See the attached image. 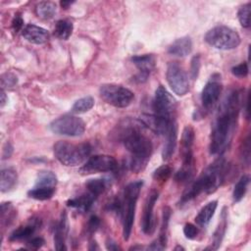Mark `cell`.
I'll use <instances>...</instances> for the list:
<instances>
[{
  "label": "cell",
  "instance_id": "6da1fadb",
  "mask_svg": "<svg viewBox=\"0 0 251 251\" xmlns=\"http://www.w3.org/2000/svg\"><path fill=\"white\" fill-rule=\"evenodd\" d=\"M243 105L241 92L230 91L222 102L214 122L210 137V153H223L229 144L236 126L238 113Z\"/></svg>",
  "mask_w": 251,
  "mask_h": 251
},
{
  "label": "cell",
  "instance_id": "7a4b0ae2",
  "mask_svg": "<svg viewBox=\"0 0 251 251\" xmlns=\"http://www.w3.org/2000/svg\"><path fill=\"white\" fill-rule=\"evenodd\" d=\"M226 160L223 157L218 158L210 164L201 175L194 180L181 196V205L197 197L201 193H213L224 180L226 174Z\"/></svg>",
  "mask_w": 251,
  "mask_h": 251
},
{
  "label": "cell",
  "instance_id": "3957f363",
  "mask_svg": "<svg viewBox=\"0 0 251 251\" xmlns=\"http://www.w3.org/2000/svg\"><path fill=\"white\" fill-rule=\"evenodd\" d=\"M142 129H137L126 135L122 142L131 157L128 162V168L133 173L143 171L150 159L153 151L151 140L141 133Z\"/></svg>",
  "mask_w": 251,
  "mask_h": 251
},
{
  "label": "cell",
  "instance_id": "277c9868",
  "mask_svg": "<svg viewBox=\"0 0 251 251\" xmlns=\"http://www.w3.org/2000/svg\"><path fill=\"white\" fill-rule=\"evenodd\" d=\"M56 159L64 166L75 167L85 163L91 152L89 143H70L68 141H58L53 147Z\"/></svg>",
  "mask_w": 251,
  "mask_h": 251
},
{
  "label": "cell",
  "instance_id": "5b68a950",
  "mask_svg": "<svg viewBox=\"0 0 251 251\" xmlns=\"http://www.w3.org/2000/svg\"><path fill=\"white\" fill-rule=\"evenodd\" d=\"M143 185L142 180H135L130 183H128L124 192V210H123V236L124 239L126 241L129 239L134 217H135V208H136V202L139 197V193L141 190V187Z\"/></svg>",
  "mask_w": 251,
  "mask_h": 251
},
{
  "label": "cell",
  "instance_id": "8992f818",
  "mask_svg": "<svg viewBox=\"0 0 251 251\" xmlns=\"http://www.w3.org/2000/svg\"><path fill=\"white\" fill-rule=\"evenodd\" d=\"M205 41L220 50H231L240 44L239 34L226 25H217L207 31Z\"/></svg>",
  "mask_w": 251,
  "mask_h": 251
},
{
  "label": "cell",
  "instance_id": "52a82bcc",
  "mask_svg": "<svg viewBox=\"0 0 251 251\" xmlns=\"http://www.w3.org/2000/svg\"><path fill=\"white\" fill-rule=\"evenodd\" d=\"M99 93L106 103L117 108L127 107L134 98V94L131 90L115 83L102 84Z\"/></svg>",
  "mask_w": 251,
  "mask_h": 251
},
{
  "label": "cell",
  "instance_id": "ba28073f",
  "mask_svg": "<svg viewBox=\"0 0 251 251\" xmlns=\"http://www.w3.org/2000/svg\"><path fill=\"white\" fill-rule=\"evenodd\" d=\"M50 129L55 134L65 135L70 137L80 136L85 131V123L82 119L73 116L64 115L54 120L50 126Z\"/></svg>",
  "mask_w": 251,
  "mask_h": 251
},
{
  "label": "cell",
  "instance_id": "9c48e42d",
  "mask_svg": "<svg viewBox=\"0 0 251 251\" xmlns=\"http://www.w3.org/2000/svg\"><path fill=\"white\" fill-rule=\"evenodd\" d=\"M167 81L172 90L178 96L185 95L189 90V81L185 71L176 62L168 64L166 72Z\"/></svg>",
  "mask_w": 251,
  "mask_h": 251
},
{
  "label": "cell",
  "instance_id": "30bf717a",
  "mask_svg": "<svg viewBox=\"0 0 251 251\" xmlns=\"http://www.w3.org/2000/svg\"><path fill=\"white\" fill-rule=\"evenodd\" d=\"M118 168L117 160L110 155H94L89 157L80 168V173L84 175L113 172Z\"/></svg>",
  "mask_w": 251,
  "mask_h": 251
},
{
  "label": "cell",
  "instance_id": "8fae6325",
  "mask_svg": "<svg viewBox=\"0 0 251 251\" xmlns=\"http://www.w3.org/2000/svg\"><path fill=\"white\" fill-rule=\"evenodd\" d=\"M152 107L154 114L163 117H172L176 109V100L163 85H159L155 91Z\"/></svg>",
  "mask_w": 251,
  "mask_h": 251
},
{
  "label": "cell",
  "instance_id": "7c38bea8",
  "mask_svg": "<svg viewBox=\"0 0 251 251\" xmlns=\"http://www.w3.org/2000/svg\"><path fill=\"white\" fill-rule=\"evenodd\" d=\"M222 89L221 75L218 74L213 75L210 80L205 84L201 93V102L205 109H210L218 102Z\"/></svg>",
  "mask_w": 251,
  "mask_h": 251
},
{
  "label": "cell",
  "instance_id": "4fadbf2b",
  "mask_svg": "<svg viewBox=\"0 0 251 251\" xmlns=\"http://www.w3.org/2000/svg\"><path fill=\"white\" fill-rule=\"evenodd\" d=\"M139 120L144 126L150 128L153 132L159 135H166L172 125L175 123L173 117H163L156 114H143Z\"/></svg>",
  "mask_w": 251,
  "mask_h": 251
},
{
  "label": "cell",
  "instance_id": "5bb4252c",
  "mask_svg": "<svg viewBox=\"0 0 251 251\" xmlns=\"http://www.w3.org/2000/svg\"><path fill=\"white\" fill-rule=\"evenodd\" d=\"M131 62L139 70V73L134 76V80L137 82H144L147 80L149 75L155 69L156 59L152 54L136 55L131 58Z\"/></svg>",
  "mask_w": 251,
  "mask_h": 251
},
{
  "label": "cell",
  "instance_id": "9a60e30c",
  "mask_svg": "<svg viewBox=\"0 0 251 251\" xmlns=\"http://www.w3.org/2000/svg\"><path fill=\"white\" fill-rule=\"evenodd\" d=\"M159 193L156 190H152L145 201L144 209H143V217H142V231L145 234H150L154 230V218H153V209L156 201L158 200Z\"/></svg>",
  "mask_w": 251,
  "mask_h": 251
},
{
  "label": "cell",
  "instance_id": "2e32d148",
  "mask_svg": "<svg viewBox=\"0 0 251 251\" xmlns=\"http://www.w3.org/2000/svg\"><path fill=\"white\" fill-rule=\"evenodd\" d=\"M195 132L191 126H186L181 134L180 139V154L182 157V164H192L194 163L192 146L194 142Z\"/></svg>",
  "mask_w": 251,
  "mask_h": 251
},
{
  "label": "cell",
  "instance_id": "e0dca14e",
  "mask_svg": "<svg viewBox=\"0 0 251 251\" xmlns=\"http://www.w3.org/2000/svg\"><path fill=\"white\" fill-rule=\"evenodd\" d=\"M69 232V223L66 212L62 213L59 222L55 226L54 230V245L56 250H66V239Z\"/></svg>",
  "mask_w": 251,
  "mask_h": 251
},
{
  "label": "cell",
  "instance_id": "ac0fdd59",
  "mask_svg": "<svg viewBox=\"0 0 251 251\" xmlns=\"http://www.w3.org/2000/svg\"><path fill=\"white\" fill-rule=\"evenodd\" d=\"M22 35L25 40L34 44H43L49 39V33L45 28L32 24L24 27Z\"/></svg>",
  "mask_w": 251,
  "mask_h": 251
},
{
  "label": "cell",
  "instance_id": "d6986e66",
  "mask_svg": "<svg viewBox=\"0 0 251 251\" xmlns=\"http://www.w3.org/2000/svg\"><path fill=\"white\" fill-rule=\"evenodd\" d=\"M192 51V40L188 36H183L175 40L168 48V53L176 57H185Z\"/></svg>",
  "mask_w": 251,
  "mask_h": 251
},
{
  "label": "cell",
  "instance_id": "ffe728a7",
  "mask_svg": "<svg viewBox=\"0 0 251 251\" xmlns=\"http://www.w3.org/2000/svg\"><path fill=\"white\" fill-rule=\"evenodd\" d=\"M176 138H177V126L175 122L170 127L169 131L166 133V141L162 151V158L164 161L169 160L174 155L176 147Z\"/></svg>",
  "mask_w": 251,
  "mask_h": 251
},
{
  "label": "cell",
  "instance_id": "44dd1931",
  "mask_svg": "<svg viewBox=\"0 0 251 251\" xmlns=\"http://www.w3.org/2000/svg\"><path fill=\"white\" fill-rule=\"evenodd\" d=\"M96 198H97L96 196H94L93 194L87 191L86 193H83L77 197L68 200L67 205L69 207L77 209L80 212H87L92 207Z\"/></svg>",
  "mask_w": 251,
  "mask_h": 251
},
{
  "label": "cell",
  "instance_id": "7402d4cb",
  "mask_svg": "<svg viewBox=\"0 0 251 251\" xmlns=\"http://www.w3.org/2000/svg\"><path fill=\"white\" fill-rule=\"evenodd\" d=\"M37 226H38V221L32 220L28 224L25 226H21L18 228L14 229L9 235V240L18 241V240L27 239L35 232Z\"/></svg>",
  "mask_w": 251,
  "mask_h": 251
},
{
  "label": "cell",
  "instance_id": "603a6c76",
  "mask_svg": "<svg viewBox=\"0 0 251 251\" xmlns=\"http://www.w3.org/2000/svg\"><path fill=\"white\" fill-rule=\"evenodd\" d=\"M217 207H218V201L217 200H214V201H211V202L207 203L199 211V213L195 217L196 224L201 227H206L209 225L210 221L212 220V218H213V216L216 212Z\"/></svg>",
  "mask_w": 251,
  "mask_h": 251
},
{
  "label": "cell",
  "instance_id": "cb8c5ba5",
  "mask_svg": "<svg viewBox=\"0 0 251 251\" xmlns=\"http://www.w3.org/2000/svg\"><path fill=\"white\" fill-rule=\"evenodd\" d=\"M226 226H227V213L226 212V208H224L222 211V214H221V220L219 222V225L213 234L211 249L216 250L221 246L224 236L226 234Z\"/></svg>",
  "mask_w": 251,
  "mask_h": 251
},
{
  "label": "cell",
  "instance_id": "d4e9b609",
  "mask_svg": "<svg viewBox=\"0 0 251 251\" xmlns=\"http://www.w3.org/2000/svg\"><path fill=\"white\" fill-rule=\"evenodd\" d=\"M18 182L17 172L13 168H6L1 171L0 189L1 192H8L12 190Z\"/></svg>",
  "mask_w": 251,
  "mask_h": 251
},
{
  "label": "cell",
  "instance_id": "484cf974",
  "mask_svg": "<svg viewBox=\"0 0 251 251\" xmlns=\"http://www.w3.org/2000/svg\"><path fill=\"white\" fill-rule=\"evenodd\" d=\"M73 29H74V25L71 21L59 20L55 25L54 34L56 35V37L60 39L67 40L72 35Z\"/></svg>",
  "mask_w": 251,
  "mask_h": 251
},
{
  "label": "cell",
  "instance_id": "4316f807",
  "mask_svg": "<svg viewBox=\"0 0 251 251\" xmlns=\"http://www.w3.org/2000/svg\"><path fill=\"white\" fill-rule=\"evenodd\" d=\"M57 184V176L50 171H41L38 173L35 184L36 187H55Z\"/></svg>",
  "mask_w": 251,
  "mask_h": 251
},
{
  "label": "cell",
  "instance_id": "83f0119b",
  "mask_svg": "<svg viewBox=\"0 0 251 251\" xmlns=\"http://www.w3.org/2000/svg\"><path fill=\"white\" fill-rule=\"evenodd\" d=\"M36 14L43 20H50L56 13V4L51 1H42L36 5Z\"/></svg>",
  "mask_w": 251,
  "mask_h": 251
},
{
  "label": "cell",
  "instance_id": "f1b7e54d",
  "mask_svg": "<svg viewBox=\"0 0 251 251\" xmlns=\"http://www.w3.org/2000/svg\"><path fill=\"white\" fill-rule=\"evenodd\" d=\"M108 185H109L108 180L104 178H92V179H88L85 182L87 191L96 197L102 194L107 189Z\"/></svg>",
  "mask_w": 251,
  "mask_h": 251
},
{
  "label": "cell",
  "instance_id": "f546056e",
  "mask_svg": "<svg viewBox=\"0 0 251 251\" xmlns=\"http://www.w3.org/2000/svg\"><path fill=\"white\" fill-rule=\"evenodd\" d=\"M250 181V177L247 175H243L235 183L233 192H232V198L234 202H239L245 195L247 191V187Z\"/></svg>",
  "mask_w": 251,
  "mask_h": 251
},
{
  "label": "cell",
  "instance_id": "4dcf8cb0",
  "mask_svg": "<svg viewBox=\"0 0 251 251\" xmlns=\"http://www.w3.org/2000/svg\"><path fill=\"white\" fill-rule=\"evenodd\" d=\"M55 193V187H36L34 186L31 188L28 192L27 195L30 198H33L35 200H48L50 199Z\"/></svg>",
  "mask_w": 251,
  "mask_h": 251
},
{
  "label": "cell",
  "instance_id": "1f68e13d",
  "mask_svg": "<svg viewBox=\"0 0 251 251\" xmlns=\"http://www.w3.org/2000/svg\"><path fill=\"white\" fill-rule=\"evenodd\" d=\"M93 106H94V98L91 96H85L76 100L74 103L72 107V111L75 114H81V113L88 112L89 110L92 109Z\"/></svg>",
  "mask_w": 251,
  "mask_h": 251
},
{
  "label": "cell",
  "instance_id": "d6a6232c",
  "mask_svg": "<svg viewBox=\"0 0 251 251\" xmlns=\"http://www.w3.org/2000/svg\"><path fill=\"white\" fill-rule=\"evenodd\" d=\"M193 175H194V164H191V165L182 164V167L175 175V179L179 183L188 182L192 178Z\"/></svg>",
  "mask_w": 251,
  "mask_h": 251
},
{
  "label": "cell",
  "instance_id": "836d02e7",
  "mask_svg": "<svg viewBox=\"0 0 251 251\" xmlns=\"http://www.w3.org/2000/svg\"><path fill=\"white\" fill-rule=\"evenodd\" d=\"M171 218V209L169 207H165L163 210V218H162V226H161V230H160V236L159 240L162 244L167 246V241H168V226Z\"/></svg>",
  "mask_w": 251,
  "mask_h": 251
},
{
  "label": "cell",
  "instance_id": "e575fe53",
  "mask_svg": "<svg viewBox=\"0 0 251 251\" xmlns=\"http://www.w3.org/2000/svg\"><path fill=\"white\" fill-rule=\"evenodd\" d=\"M172 168L168 165H162L153 173V178L159 182H166L172 176Z\"/></svg>",
  "mask_w": 251,
  "mask_h": 251
},
{
  "label": "cell",
  "instance_id": "d590c367",
  "mask_svg": "<svg viewBox=\"0 0 251 251\" xmlns=\"http://www.w3.org/2000/svg\"><path fill=\"white\" fill-rule=\"evenodd\" d=\"M250 8H251V3H247L240 7L238 10V20L240 25L243 27H249L250 26Z\"/></svg>",
  "mask_w": 251,
  "mask_h": 251
},
{
  "label": "cell",
  "instance_id": "8d00e7d4",
  "mask_svg": "<svg viewBox=\"0 0 251 251\" xmlns=\"http://www.w3.org/2000/svg\"><path fill=\"white\" fill-rule=\"evenodd\" d=\"M17 82H18V78L12 73H5L1 75L2 89L7 88V87H13Z\"/></svg>",
  "mask_w": 251,
  "mask_h": 251
},
{
  "label": "cell",
  "instance_id": "74e56055",
  "mask_svg": "<svg viewBox=\"0 0 251 251\" xmlns=\"http://www.w3.org/2000/svg\"><path fill=\"white\" fill-rule=\"evenodd\" d=\"M231 73L236 77H245V76H247V75L249 73L248 64L243 62V63H240L239 65H236V66L232 67L231 68Z\"/></svg>",
  "mask_w": 251,
  "mask_h": 251
},
{
  "label": "cell",
  "instance_id": "f35d334b",
  "mask_svg": "<svg viewBox=\"0 0 251 251\" xmlns=\"http://www.w3.org/2000/svg\"><path fill=\"white\" fill-rule=\"evenodd\" d=\"M200 67H201V61H200V55H195L192 59H191V64H190V75L192 79H196L198 75H199V71H200Z\"/></svg>",
  "mask_w": 251,
  "mask_h": 251
},
{
  "label": "cell",
  "instance_id": "ab89813d",
  "mask_svg": "<svg viewBox=\"0 0 251 251\" xmlns=\"http://www.w3.org/2000/svg\"><path fill=\"white\" fill-rule=\"evenodd\" d=\"M241 158L243 160V163L246 165H249L250 161V137L249 135L244 139L242 143V148H241Z\"/></svg>",
  "mask_w": 251,
  "mask_h": 251
},
{
  "label": "cell",
  "instance_id": "60d3db41",
  "mask_svg": "<svg viewBox=\"0 0 251 251\" xmlns=\"http://www.w3.org/2000/svg\"><path fill=\"white\" fill-rule=\"evenodd\" d=\"M183 233L186 238L188 239H194L197 237L199 233V228L194 226L193 224H186L183 227Z\"/></svg>",
  "mask_w": 251,
  "mask_h": 251
},
{
  "label": "cell",
  "instance_id": "b9f144b4",
  "mask_svg": "<svg viewBox=\"0 0 251 251\" xmlns=\"http://www.w3.org/2000/svg\"><path fill=\"white\" fill-rule=\"evenodd\" d=\"M100 226V219L97 216H91L86 225V230L88 233L92 234L95 232Z\"/></svg>",
  "mask_w": 251,
  "mask_h": 251
},
{
  "label": "cell",
  "instance_id": "7bdbcfd3",
  "mask_svg": "<svg viewBox=\"0 0 251 251\" xmlns=\"http://www.w3.org/2000/svg\"><path fill=\"white\" fill-rule=\"evenodd\" d=\"M45 243V240L38 236V237H33L31 239H29L27 242H26V246L28 249H32V250H37L39 248H41Z\"/></svg>",
  "mask_w": 251,
  "mask_h": 251
},
{
  "label": "cell",
  "instance_id": "ee69618b",
  "mask_svg": "<svg viewBox=\"0 0 251 251\" xmlns=\"http://www.w3.org/2000/svg\"><path fill=\"white\" fill-rule=\"evenodd\" d=\"M12 28L16 33L24 29V20L19 14H17L12 21Z\"/></svg>",
  "mask_w": 251,
  "mask_h": 251
},
{
  "label": "cell",
  "instance_id": "f6af8a7d",
  "mask_svg": "<svg viewBox=\"0 0 251 251\" xmlns=\"http://www.w3.org/2000/svg\"><path fill=\"white\" fill-rule=\"evenodd\" d=\"M165 248H166V246H165L164 244H162L159 239H156L155 241H153V242L151 243L150 246H148V250H154V251L164 250Z\"/></svg>",
  "mask_w": 251,
  "mask_h": 251
},
{
  "label": "cell",
  "instance_id": "bcb514c9",
  "mask_svg": "<svg viewBox=\"0 0 251 251\" xmlns=\"http://www.w3.org/2000/svg\"><path fill=\"white\" fill-rule=\"evenodd\" d=\"M106 248L108 250H113V251H116V250H121V247L113 240L111 239H108L107 242H106Z\"/></svg>",
  "mask_w": 251,
  "mask_h": 251
},
{
  "label": "cell",
  "instance_id": "7dc6e473",
  "mask_svg": "<svg viewBox=\"0 0 251 251\" xmlns=\"http://www.w3.org/2000/svg\"><path fill=\"white\" fill-rule=\"evenodd\" d=\"M0 96H1V108H3L4 105L6 104V102L8 101V98H7V96H6V93H5L4 89H1Z\"/></svg>",
  "mask_w": 251,
  "mask_h": 251
},
{
  "label": "cell",
  "instance_id": "c3c4849f",
  "mask_svg": "<svg viewBox=\"0 0 251 251\" xmlns=\"http://www.w3.org/2000/svg\"><path fill=\"white\" fill-rule=\"evenodd\" d=\"M89 250H99V246L97 245L96 241L94 240H91L90 243H89V247H88Z\"/></svg>",
  "mask_w": 251,
  "mask_h": 251
},
{
  "label": "cell",
  "instance_id": "681fc988",
  "mask_svg": "<svg viewBox=\"0 0 251 251\" xmlns=\"http://www.w3.org/2000/svg\"><path fill=\"white\" fill-rule=\"evenodd\" d=\"M73 3H74V1H61V2H60V5H61L62 8L68 9L69 6H71Z\"/></svg>",
  "mask_w": 251,
  "mask_h": 251
},
{
  "label": "cell",
  "instance_id": "f907efd6",
  "mask_svg": "<svg viewBox=\"0 0 251 251\" xmlns=\"http://www.w3.org/2000/svg\"><path fill=\"white\" fill-rule=\"evenodd\" d=\"M136 249H142V246L136 245V246H132V247L129 248V250H136Z\"/></svg>",
  "mask_w": 251,
  "mask_h": 251
},
{
  "label": "cell",
  "instance_id": "816d5d0a",
  "mask_svg": "<svg viewBox=\"0 0 251 251\" xmlns=\"http://www.w3.org/2000/svg\"><path fill=\"white\" fill-rule=\"evenodd\" d=\"M175 250H176H176H184V248H183L182 246H179V245H177V246H176Z\"/></svg>",
  "mask_w": 251,
  "mask_h": 251
}]
</instances>
